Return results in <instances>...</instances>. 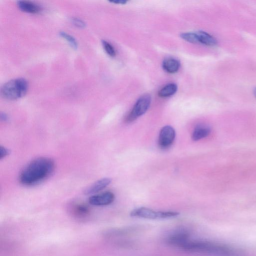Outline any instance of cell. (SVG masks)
<instances>
[{"mask_svg":"<svg viewBox=\"0 0 256 256\" xmlns=\"http://www.w3.org/2000/svg\"><path fill=\"white\" fill-rule=\"evenodd\" d=\"M114 200V194L110 192H106L100 194L92 196L88 199V202L93 206H102L112 204Z\"/></svg>","mask_w":256,"mask_h":256,"instance_id":"cell-7","label":"cell"},{"mask_svg":"<svg viewBox=\"0 0 256 256\" xmlns=\"http://www.w3.org/2000/svg\"><path fill=\"white\" fill-rule=\"evenodd\" d=\"M60 34L62 37L66 40L74 48L76 49L77 48L78 43L74 37L64 32H61Z\"/></svg>","mask_w":256,"mask_h":256,"instance_id":"cell-15","label":"cell"},{"mask_svg":"<svg viewBox=\"0 0 256 256\" xmlns=\"http://www.w3.org/2000/svg\"><path fill=\"white\" fill-rule=\"evenodd\" d=\"M190 240L188 234L186 232L180 230L175 232L169 236L168 242L172 245L182 248Z\"/></svg>","mask_w":256,"mask_h":256,"instance_id":"cell-8","label":"cell"},{"mask_svg":"<svg viewBox=\"0 0 256 256\" xmlns=\"http://www.w3.org/2000/svg\"><path fill=\"white\" fill-rule=\"evenodd\" d=\"M254 96H256V88L254 89Z\"/></svg>","mask_w":256,"mask_h":256,"instance_id":"cell-22","label":"cell"},{"mask_svg":"<svg viewBox=\"0 0 256 256\" xmlns=\"http://www.w3.org/2000/svg\"><path fill=\"white\" fill-rule=\"evenodd\" d=\"M111 182L112 179L109 178H101L86 188L84 192L86 195L95 194L106 188Z\"/></svg>","mask_w":256,"mask_h":256,"instance_id":"cell-9","label":"cell"},{"mask_svg":"<svg viewBox=\"0 0 256 256\" xmlns=\"http://www.w3.org/2000/svg\"><path fill=\"white\" fill-rule=\"evenodd\" d=\"M210 128L206 126L199 125L196 126L192 134V139L194 141H198L207 137L210 133Z\"/></svg>","mask_w":256,"mask_h":256,"instance_id":"cell-13","label":"cell"},{"mask_svg":"<svg viewBox=\"0 0 256 256\" xmlns=\"http://www.w3.org/2000/svg\"><path fill=\"white\" fill-rule=\"evenodd\" d=\"M162 68L166 72L174 74L177 72L180 66L179 60L173 58H167L162 62Z\"/></svg>","mask_w":256,"mask_h":256,"instance_id":"cell-11","label":"cell"},{"mask_svg":"<svg viewBox=\"0 0 256 256\" xmlns=\"http://www.w3.org/2000/svg\"><path fill=\"white\" fill-rule=\"evenodd\" d=\"M151 98L148 94L141 96L136 102L132 109L126 118V122H131L143 115L148 109Z\"/></svg>","mask_w":256,"mask_h":256,"instance_id":"cell-5","label":"cell"},{"mask_svg":"<svg viewBox=\"0 0 256 256\" xmlns=\"http://www.w3.org/2000/svg\"><path fill=\"white\" fill-rule=\"evenodd\" d=\"M0 118L4 122H8V115L4 113V112H1L0 114Z\"/></svg>","mask_w":256,"mask_h":256,"instance_id":"cell-20","label":"cell"},{"mask_svg":"<svg viewBox=\"0 0 256 256\" xmlns=\"http://www.w3.org/2000/svg\"><path fill=\"white\" fill-rule=\"evenodd\" d=\"M111 2L116 4H124L126 3L127 1L125 0H116L112 1Z\"/></svg>","mask_w":256,"mask_h":256,"instance_id":"cell-21","label":"cell"},{"mask_svg":"<svg viewBox=\"0 0 256 256\" xmlns=\"http://www.w3.org/2000/svg\"><path fill=\"white\" fill-rule=\"evenodd\" d=\"M102 44L106 52L110 56L114 57L116 52L114 46L106 40L102 41Z\"/></svg>","mask_w":256,"mask_h":256,"instance_id":"cell-16","label":"cell"},{"mask_svg":"<svg viewBox=\"0 0 256 256\" xmlns=\"http://www.w3.org/2000/svg\"><path fill=\"white\" fill-rule=\"evenodd\" d=\"M182 248L188 251L202 252L214 256H238L236 252L231 248L210 242L194 241L190 240Z\"/></svg>","mask_w":256,"mask_h":256,"instance_id":"cell-2","label":"cell"},{"mask_svg":"<svg viewBox=\"0 0 256 256\" xmlns=\"http://www.w3.org/2000/svg\"><path fill=\"white\" fill-rule=\"evenodd\" d=\"M18 8L30 14H37L41 11V8L33 2L26 0L18 2Z\"/></svg>","mask_w":256,"mask_h":256,"instance_id":"cell-10","label":"cell"},{"mask_svg":"<svg viewBox=\"0 0 256 256\" xmlns=\"http://www.w3.org/2000/svg\"><path fill=\"white\" fill-rule=\"evenodd\" d=\"M130 215L136 218L160 220L176 217L179 215V212L174 211H156L148 208L141 207L133 210Z\"/></svg>","mask_w":256,"mask_h":256,"instance_id":"cell-4","label":"cell"},{"mask_svg":"<svg viewBox=\"0 0 256 256\" xmlns=\"http://www.w3.org/2000/svg\"><path fill=\"white\" fill-rule=\"evenodd\" d=\"M72 22L78 28H84L85 26L84 22L80 18H74L72 20Z\"/></svg>","mask_w":256,"mask_h":256,"instance_id":"cell-19","label":"cell"},{"mask_svg":"<svg viewBox=\"0 0 256 256\" xmlns=\"http://www.w3.org/2000/svg\"><path fill=\"white\" fill-rule=\"evenodd\" d=\"M176 137L174 129L170 126H165L160 130L158 143L162 149H166L172 144Z\"/></svg>","mask_w":256,"mask_h":256,"instance_id":"cell-6","label":"cell"},{"mask_svg":"<svg viewBox=\"0 0 256 256\" xmlns=\"http://www.w3.org/2000/svg\"><path fill=\"white\" fill-rule=\"evenodd\" d=\"M177 89L178 87L176 84L170 83L162 88L158 92V94L162 98L168 97L174 94Z\"/></svg>","mask_w":256,"mask_h":256,"instance_id":"cell-14","label":"cell"},{"mask_svg":"<svg viewBox=\"0 0 256 256\" xmlns=\"http://www.w3.org/2000/svg\"><path fill=\"white\" fill-rule=\"evenodd\" d=\"M54 168V162L50 158L40 157L35 158L21 172L20 182L25 186L37 184L48 178Z\"/></svg>","mask_w":256,"mask_h":256,"instance_id":"cell-1","label":"cell"},{"mask_svg":"<svg viewBox=\"0 0 256 256\" xmlns=\"http://www.w3.org/2000/svg\"><path fill=\"white\" fill-rule=\"evenodd\" d=\"M182 38L185 40L192 43L198 42L196 32H184L180 34Z\"/></svg>","mask_w":256,"mask_h":256,"instance_id":"cell-17","label":"cell"},{"mask_svg":"<svg viewBox=\"0 0 256 256\" xmlns=\"http://www.w3.org/2000/svg\"><path fill=\"white\" fill-rule=\"evenodd\" d=\"M10 154V151L8 148L0 146V160L8 156Z\"/></svg>","mask_w":256,"mask_h":256,"instance_id":"cell-18","label":"cell"},{"mask_svg":"<svg viewBox=\"0 0 256 256\" xmlns=\"http://www.w3.org/2000/svg\"><path fill=\"white\" fill-rule=\"evenodd\" d=\"M28 89V84L23 78H16L5 83L1 88L0 94L5 98L15 100L24 96Z\"/></svg>","mask_w":256,"mask_h":256,"instance_id":"cell-3","label":"cell"},{"mask_svg":"<svg viewBox=\"0 0 256 256\" xmlns=\"http://www.w3.org/2000/svg\"><path fill=\"white\" fill-rule=\"evenodd\" d=\"M198 42L208 46H214L216 44V40L211 34L204 31L196 32Z\"/></svg>","mask_w":256,"mask_h":256,"instance_id":"cell-12","label":"cell"}]
</instances>
